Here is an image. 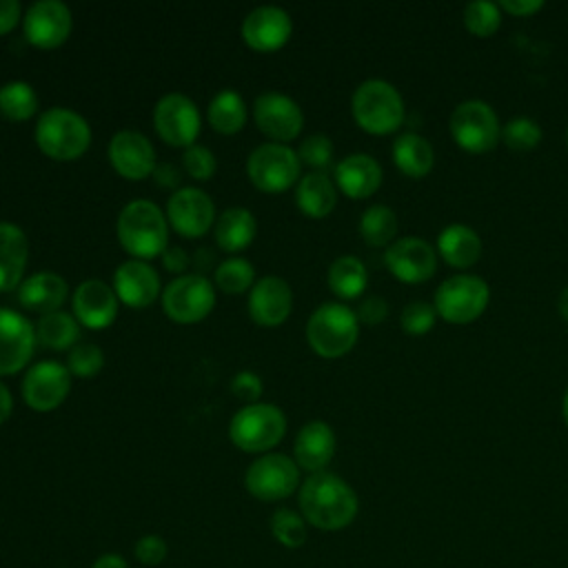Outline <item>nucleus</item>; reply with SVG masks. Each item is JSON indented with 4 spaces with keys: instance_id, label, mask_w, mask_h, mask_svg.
Listing matches in <instances>:
<instances>
[{
    "instance_id": "nucleus-1",
    "label": "nucleus",
    "mask_w": 568,
    "mask_h": 568,
    "mask_svg": "<svg viewBox=\"0 0 568 568\" xmlns=\"http://www.w3.org/2000/svg\"><path fill=\"white\" fill-rule=\"evenodd\" d=\"M300 510L320 530H342L357 515V495L342 477L313 473L300 488Z\"/></svg>"
},
{
    "instance_id": "nucleus-2",
    "label": "nucleus",
    "mask_w": 568,
    "mask_h": 568,
    "mask_svg": "<svg viewBox=\"0 0 568 568\" xmlns=\"http://www.w3.org/2000/svg\"><path fill=\"white\" fill-rule=\"evenodd\" d=\"M118 240L133 257H155L166 248L164 213L149 200L129 202L118 215Z\"/></svg>"
},
{
    "instance_id": "nucleus-3",
    "label": "nucleus",
    "mask_w": 568,
    "mask_h": 568,
    "mask_svg": "<svg viewBox=\"0 0 568 568\" xmlns=\"http://www.w3.org/2000/svg\"><path fill=\"white\" fill-rule=\"evenodd\" d=\"M355 122L373 135H386L404 122V100L399 91L386 80H364L351 100Z\"/></svg>"
},
{
    "instance_id": "nucleus-4",
    "label": "nucleus",
    "mask_w": 568,
    "mask_h": 568,
    "mask_svg": "<svg viewBox=\"0 0 568 568\" xmlns=\"http://www.w3.org/2000/svg\"><path fill=\"white\" fill-rule=\"evenodd\" d=\"M359 335V320L353 308L339 302H326L313 311L306 322L311 348L326 359L346 355Z\"/></svg>"
},
{
    "instance_id": "nucleus-5",
    "label": "nucleus",
    "mask_w": 568,
    "mask_h": 568,
    "mask_svg": "<svg viewBox=\"0 0 568 568\" xmlns=\"http://www.w3.org/2000/svg\"><path fill=\"white\" fill-rule=\"evenodd\" d=\"M36 142L40 151L53 160H73L87 151L91 129L80 113L64 106H51L38 120Z\"/></svg>"
},
{
    "instance_id": "nucleus-6",
    "label": "nucleus",
    "mask_w": 568,
    "mask_h": 568,
    "mask_svg": "<svg viewBox=\"0 0 568 568\" xmlns=\"http://www.w3.org/2000/svg\"><path fill=\"white\" fill-rule=\"evenodd\" d=\"M490 302V288L484 277L459 273L444 280L433 297L437 317L448 324H470L475 322Z\"/></svg>"
},
{
    "instance_id": "nucleus-7",
    "label": "nucleus",
    "mask_w": 568,
    "mask_h": 568,
    "mask_svg": "<svg viewBox=\"0 0 568 568\" xmlns=\"http://www.w3.org/2000/svg\"><path fill=\"white\" fill-rule=\"evenodd\" d=\"M286 433V417L273 404H248L240 408L229 426L231 442L244 453L271 450Z\"/></svg>"
},
{
    "instance_id": "nucleus-8",
    "label": "nucleus",
    "mask_w": 568,
    "mask_h": 568,
    "mask_svg": "<svg viewBox=\"0 0 568 568\" xmlns=\"http://www.w3.org/2000/svg\"><path fill=\"white\" fill-rule=\"evenodd\" d=\"M450 135L466 153H488L501 140V124L495 109L484 100L459 102L448 120Z\"/></svg>"
},
{
    "instance_id": "nucleus-9",
    "label": "nucleus",
    "mask_w": 568,
    "mask_h": 568,
    "mask_svg": "<svg viewBox=\"0 0 568 568\" xmlns=\"http://www.w3.org/2000/svg\"><path fill=\"white\" fill-rule=\"evenodd\" d=\"M297 153L280 142H266L251 151L246 171L251 182L266 193L286 191L300 178Z\"/></svg>"
},
{
    "instance_id": "nucleus-10",
    "label": "nucleus",
    "mask_w": 568,
    "mask_h": 568,
    "mask_svg": "<svg viewBox=\"0 0 568 568\" xmlns=\"http://www.w3.org/2000/svg\"><path fill=\"white\" fill-rule=\"evenodd\" d=\"M215 304L211 282L200 273L175 277L162 293L164 313L178 324H193L204 320Z\"/></svg>"
},
{
    "instance_id": "nucleus-11",
    "label": "nucleus",
    "mask_w": 568,
    "mask_h": 568,
    "mask_svg": "<svg viewBox=\"0 0 568 568\" xmlns=\"http://www.w3.org/2000/svg\"><path fill=\"white\" fill-rule=\"evenodd\" d=\"M244 484L262 501L286 499L300 484V466L288 455L268 453L248 466Z\"/></svg>"
},
{
    "instance_id": "nucleus-12",
    "label": "nucleus",
    "mask_w": 568,
    "mask_h": 568,
    "mask_svg": "<svg viewBox=\"0 0 568 568\" xmlns=\"http://www.w3.org/2000/svg\"><path fill=\"white\" fill-rule=\"evenodd\" d=\"M153 124L160 138L173 146H191L200 133V111L182 93H166L153 111Z\"/></svg>"
},
{
    "instance_id": "nucleus-13",
    "label": "nucleus",
    "mask_w": 568,
    "mask_h": 568,
    "mask_svg": "<svg viewBox=\"0 0 568 568\" xmlns=\"http://www.w3.org/2000/svg\"><path fill=\"white\" fill-rule=\"evenodd\" d=\"M386 268L406 284H422L437 271V251L422 237H399L384 253Z\"/></svg>"
},
{
    "instance_id": "nucleus-14",
    "label": "nucleus",
    "mask_w": 568,
    "mask_h": 568,
    "mask_svg": "<svg viewBox=\"0 0 568 568\" xmlns=\"http://www.w3.org/2000/svg\"><path fill=\"white\" fill-rule=\"evenodd\" d=\"M71 388V373L60 362H38L31 366L22 379V397L24 402L38 410H53L62 404Z\"/></svg>"
},
{
    "instance_id": "nucleus-15",
    "label": "nucleus",
    "mask_w": 568,
    "mask_h": 568,
    "mask_svg": "<svg viewBox=\"0 0 568 568\" xmlns=\"http://www.w3.org/2000/svg\"><path fill=\"white\" fill-rule=\"evenodd\" d=\"M24 36L40 49H53L62 44L71 31V11L60 0H38L22 18Z\"/></svg>"
},
{
    "instance_id": "nucleus-16",
    "label": "nucleus",
    "mask_w": 568,
    "mask_h": 568,
    "mask_svg": "<svg viewBox=\"0 0 568 568\" xmlns=\"http://www.w3.org/2000/svg\"><path fill=\"white\" fill-rule=\"evenodd\" d=\"M253 115L257 129L280 142L293 140L304 124V115L297 102L277 91H266L257 95L253 104Z\"/></svg>"
},
{
    "instance_id": "nucleus-17",
    "label": "nucleus",
    "mask_w": 568,
    "mask_h": 568,
    "mask_svg": "<svg viewBox=\"0 0 568 568\" xmlns=\"http://www.w3.org/2000/svg\"><path fill=\"white\" fill-rule=\"evenodd\" d=\"M166 213H169L171 226L180 235L200 237L213 224L215 206H213V200L202 189L184 186L169 197Z\"/></svg>"
},
{
    "instance_id": "nucleus-18",
    "label": "nucleus",
    "mask_w": 568,
    "mask_h": 568,
    "mask_svg": "<svg viewBox=\"0 0 568 568\" xmlns=\"http://www.w3.org/2000/svg\"><path fill=\"white\" fill-rule=\"evenodd\" d=\"M36 346V328L11 308H0V375L18 373Z\"/></svg>"
},
{
    "instance_id": "nucleus-19",
    "label": "nucleus",
    "mask_w": 568,
    "mask_h": 568,
    "mask_svg": "<svg viewBox=\"0 0 568 568\" xmlns=\"http://www.w3.org/2000/svg\"><path fill=\"white\" fill-rule=\"evenodd\" d=\"M109 160L113 169L129 180H142L155 169V151L140 131H118L109 144Z\"/></svg>"
},
{
    "instance_id": "nucleus-20",
    "label": "nucleus",
    "mask_w": 568,
    "mask_h": 568,
    "mask_svg": "<svg viewBox=\"0 0 568 568\" xmlns=\"http://www.w3.org/2000/svg\"><path fill=\"white\" fill-rule=\"evenodd\" d=\"M291 18L282 7L264 4L253 9L242 22V36L257 51L280 49L291 36Z\"/></svg>"
},
{
    "instance_id": "nucleus-21",
    "label": "nucleus",
    "mask_w": 568,
    "mask_h": 568,
    "mask_svg": "<svg viewBox=\"0 0 568 568\" xmlns=\"http://www.w3.org/2000/svg\"><path fill=\"white\" fill-rule=\"evenodd\" d=\"M293 308V293L291 286L275 275L262 277L253 284L248 295V313L262 326H277L282 324Z\"/></svg>"
},
{
    "instance_id": "nucleus-22",
    "label": "nucleus",
    "mask_w": 568,
    "mask_h": 568,
    "mask_svg": "<svg viewBox=\"0 0 568 568\" xmlns=\"http://www.w3.org/2000/svg\"><path fill=\"white\" fill-rule=\"evenodd\" d=\"M73 313L89 328H104L118 315V295L102 280H87L73 293Z\"/></svg>"
},
{
    "instance_id": "nucleus-23",
    "label": "nucleus",
    "mask_w": 568,
    "mask_h": 568,
    "mask_svg": "<svg viewBox=\"0 0 568 568\" xmlns=\"http://www.w3.org/2000/svg\"><path fill=\"white\" fill-rule=\"evenodd\" d=\"M115 295L133 308L149 306L160 293V277L153 266L142 260H126L113 273Z\"/></svg>"
},
{
    "instance_id": "nucleus-24",
    "label": "nucleus",
    "mask_w": 568,
    "mask_h": 568,
    "mask_svg": "<svg viewBox=\"0 0 568 568\" xmlns=\"http://www.w3.org/2000/svg\"><path fill=\"white\" fill-rule=\"evenodd\" d=\"M335 182L348 197L364 200L379 189L382 166L368 153H353L335 166Z\"/></svg>"
},
{
    "instance_id": "nucleus-25",
    "label": "nucleus",
    "mask_w": 568,
    "mask_h": 568,
    "mask_svg": "<svg viewBox=\"0 0 568 568\" xmlns=\"http://www.w3.org/2000/svg\"><path fill=\"white\" fill-rule=\"evenodd\" d=\"M295 464L304 470L322 473L335 453V433L326 422H308L300 428L295 444Z\"/></svg>"
},
{
    "instance_id": "nucleus-26",
    "label": "nucleus",
    "mask_w": 568,
    "mask_h": 568,
    "mask_svg": "<svg viewBox=\"0 0 568 568\" xmlns=\"http://www.w3.org/2000/svg\"><path fill=\"white\" fill-rule=\"evenodd\" d=\"M481 237L479 233L468 224H448L437 235V255L450 266V268H470L481 257Z\"/></svg>"
},
{
    "instance_id": "nucleus-27",
    "label": "nucleus",
    "mask_w": 568,
    "mask_h": 568,
    "mask_svg": "<svg viewBox=\"0 0 568 568\" xmlns=\"http://www.w3.org/2000/svg\"><path fill=\"white\" fill-rule=\"evenodd\" d=\"M18 300L33 313H53L67 300V282L51 271H40L27 277L18 288Z\"/></svg>"
},
{
    "instance_id": "nucleus-28",
    "label": "nucleus",
    "mask_w": 568,
    "mask_h": 568,
    "mask_svg": "<svg viewBox=\"0 0 568 568\" xmlns=\"http://www.w3.org/2000/svg\"><path fill=\"white\" fill-rule=\"evenodd\" d=\"M29 257L27 235L11 222H0V293L20 284Z\"/></svg>"
},
{
    "instance_id": "nucleus-29",
    "label": "nucleus",
    "mask_w": 568,
    "mask_h": 568,
    "mask_svg": "<svg viewBox=\"0 0 568 568\" xmlns=\"http://www.w3.org/2000/svg\"><path fill=\"white\" fill-rule=\"evenodd\" d=\"M393 162L408 178H426L435 164L433 144L419 133H402L393 142Z\"/></svg>"
},
{
    "instance_id": "nucleus-30",
    "label": "nucleus",
    "mask_w": 568,
    "mask_h": 568,
    "mask_svg": "<svg viewBox=\"0 0 568 568\" xmlns=\"http://www.w3.org/2000/svg\"><path fill=\"white\" fill-rule=\"evenodd\" d=\"M297 206L308 217H326L337 202V191L331 178L322 171H313L304 175L295 191Z\"/></svg>"
},
{
    "instance_id": "nucleus-31",
    "label": "nucleus",
    "mask_w": 568,
    "mask_h": 568,
    "mask_svg": "<svg viewBox=\"0 0 568 568\" xmlns=\"http://www.w3.org/2000/svg\"><path fill=\"white\" fill-rule=\"evenodd\" d=\"M255 217L244 206L226 209L215 222V242L222 251L235 253L246 248L255 237Z\"/></svg>"
},
{
    "instance_id": "nucleus-32",
    "label": "nucleus",
    "mask_w": 568,
    "mask_h": 568,
    "mask_svg": "<svg viewBox=\"0 0 568 568\" xmlns=\"http://www.w3.org/2000/svg\"><path fill=\"white\" fill-rule=\"evenodd\" d=\"M328 288L342 300H355L364 293L368 273L359 257L342 255L328 266Z\"/></svg>"
},
{
    "instance_id": "nucleus-33",
    "label": "nucleus",
    "mask_w": 568,
    "mask_h": 568,
    "mask_svg": "<svg viewBox=\"0 0 568 568\" xmlns=\"http://www.w3.org/2000/svg\"><path fill=\"white\" fill-rule=\"evenodd\" d=\"M209 124L220 133H235L246 122V106L237 91L222 89L209 104Z\"/></svg>"
},
{
    "instance_id": "nucleus-34",
    "label": "nucleus",
    "mask_w": 568,
    "mask_h": 568,
    "mask_svg": "<svg viewBox=\"0 0 568 568\" xmlns=\"http://www.w3.org/2000/svg\"><path fill=\"white\" fill-rule=\"evenodd\" d=\"M78 339V322L64 311H53L40 317L36 326V344L53 351L69 348Z\"/></svg>"
},
{
    "instance_id": "nucleus-35",
    "label": "nucleus",
    "mask_w": 568,
    "mask_h": 568,
    "mask_svg": "<svg viewBox=\"0 0 568 568\" xmlns=\"http://www.w3.org/2000/svg\"><path fill=\"white\" fill-rule=\"evenodd\" d=\"M397 233V215L386 204L368 206L359 217V235L368 246H390Z\"/></svg>"
},
{
    "instance_id": "nucleus-36",
    "label": "nucleus",
    "mask_w": 568,
    "mask_h": 568,
    "mask_svg": "<svg viewBox=\"0 0 568 568\" xmlns=\"http://www.w3.org/2000/svg\"><path fill=\"white\" fill-rule=\"evenodd\" d=\"M38 111V95L27 82H7L0 87V113L7 120H27Z\"/></svg>"
},
{
    "instance_id": "nucleus-37",
    "label": "nucleus",
    "mask_w": 568,
    "mask_h": 568,
    "mask_svg": "<svg viewBox=\"0 0 568 568\" xmlns=\"http://www.w3.org/2000/svg\"><path fill=\"white\" fill-rule=\"evenodd\" d=\"M462 22L468 29V33L477 38H490L501 24V9L497 7V2L475 0L464 7Z\"/></svg>"
},
{
    "instance_id": "nucleus-38",
    "label": "nucleus",
    "mask_w": 568,
    "mask_h": 568,
    "mask_svg": "<svg viewBox=\"0 0 568 568\" xmlns=\"http://www.w3.org/2000/svg\"><path fill=\"white\" fill-rule=\"evenodd\" d=\"M541 135H544L541 126L532 118H526V115L510 118L501 126V140L513 151H532L535 146H539Z\"/></svg>"
},
{
    "instance_id": "nucleus-39",
    "label": "nucleus",
    "mask_w": 568,
    "mask_h": 568,
    "mask_svg": "<svg viewBox=\"0 0 568 568\" xmlns=\"http://www.w3.org/2000/svg\"><path fill=\"white\" fill-rule=\"evenodd\" d=\"M273 537L286 548H300L306 541V519L291 508H280L271 517Z\"/></svg>"
},
{
    "instance_id": "nucleus-40",
    "label": "nucleus",
    "mask_w": 568,
    "mask_h": 568,
    "mask_svg": "<svg viewBox=\"0 0 568 568\" xmlns=\"http://www.w3.org/2000/svg\"><path fill=\"white\" fill-rule=\"evenodd\" d=\"M255 271L244 257H229L215 268V284L224 293H242L253 284Z\"/></svg>"
},
{
    "instance_id": "nucleus-41",
    "label": "nucleus",
    "mask_w": 568,
    "mask_h": 568,
    "mask_svg": "<svg viewBox=\"0 0 568 568\" xmlns=\"http://www.w3.org/2000/svg\"><path fill=\"white\" fill-rule=\"evenodd\" d=\"M437 322V311L433 304L428 302H422V300H415L410 304H406L402 308V315H399V324H402V331L408 333V335H426L428 331H433Z\"/></svg>"
},
{
    "instance_id": "nucleus-42",
    "label": "nucleus",
    "mask_w": 568,
    "mask_h": 568,
    "mask_svg": "<svg viewBox=\"0 0 568 568\" xmlns=\"http://www.w3.org/2000/svg\"><path fill=\"white\" fill-rule=\"evenodd\" d=\"M104 364L102 357V348L98 344L91 342H80L69 351V373L78 375V377H93Z\"/></svg>"
},
{
    "instance_id": "nucleus-43",
    "label": "nucleus",
    "mask_w": 568,
    "mask_h": 568,
    "mask_svg": "<svg viewBox=\"0 0 568 568\" xmlns=\"http://www.w3.org/2000/svg\"><path fill=\"white\" fill-rule=\"evenodd\" d=\"M297 158L300 162L308 164L311 169H326L333 160V142L331 138L322 135V133H315V135H308L300 149H297Z\"/></svg>"
},
{
    "instance_id": "nucleus-44",
    "label": "nucleus",
    "mask_w": 568,
    "mask_h": 568,
    "mask_svg": "<svg viewBox=\"0 0 568 568\" xmlns=\"http://www.w3.org/2000/svg\"><path fill=\"white\" fill-rule=\"evenodd\" d=\"M182 160H184L186 173L191 178H195V180H209L215 173V166H217L215 164V155L206 146H202V144L186 146Z\"/></svg>"
},
{
    "instance_id": "nucleus-45",
    "label": "nucleus",
    "mask_w": 568,
    "mask_h": 568,
    "mask_svg": "<svg viewBox=\"0 0 568 568\" xmlns=\"http://www.w3.org/2000/svg\"><path fill=\"white\" fill-rule=\"evenodd\" d=\"M135 559L144 566H158L164 561L169 548H166V541L160 537V535H144L138 539L135 548Z\"/></svg>"
},
{
    "instance_id": "nucleus-46",
    "label": "nucleus",
    "mask_w": 568,
    "mask_h": 568,
    "mask_svg": "<svg viewBox=\"0 0 568 568\" xmlns=\"http://www.w3.org/2000/svg\"><path fill=\"white\" fill-rule=\"evenodd\" d=\"M231 390L244 402H255L262 395V379L253 371H242L231 379Z\"/></svg>"
},
{
    "instance_id": "nucleus-47",
    "label": "nucleus",
    "mask_w": 568,
    "mask_h": 568,
    "mask_svg": "<svg viewBox=\"0 0 568 568\" xmlns=\"http://www.w3.org/2000/svg\"><path fill=\"white\" fill-rule=\"evenodd\" d=\"M355 315H357V320L364 322V324H382V322L386 320V315H388V304H386L384 297L371 295V297H366V300L359 302Z\"/></svg>"
},
{
    "instance_id": "nucleus-48",
    "label": "nucleus",
    "mask_w": 568,
    "mask_h": 568,
    "mask_svg": "<svg viewBox=\"0 0 568 568\" xmlns=\"http://www.w3.org/2000/svg\"><path fill=\"white\" fill-rule=\"evenodd\" d=\"M497 7L515 18H528L544 9V0H501Z\"/></svg>"
},
{
    "instance_id": "nucleus-49",
    "label": "nucleus",
    "mask_w": 568,
    "mask_h": 568,
    "mask_svg": "<svg viewBox=\"0 0 568 568\" xmlns=\"http://www.w3.org/2000/svg\"><path fill=\"white\" fill-rule=\"evenodd\" d=\"M20 18V2L18 0H0V36L16 27Z\"/></svg>"
},
{
    "instance_id": "nucleus-50",
    "label": "nucleus",
    "mask_w": 568,
    "mask_h": 568,
    "mask_svg": "<svg viewBox=\"0 0 568 568\" xmlns=\"http://www.w3.org/2000/svg\"><path fill=\"white\" fill-rule=\"evenodd\" d=\"M162 260H164L166 271H173V273H182L189 264V255L180 246H166L162 251Z\"/></svg>"
},
{
    "instance_id": "nucleus-51",
    "label": "nucleus",
    "mask_w": 568,
    "mask_h": 568,
    "mask_svg": "<svg viewBox=\"0 0 568 568\" xmlns=\"http://www.w3.org/2000/svg\"><path fill=\"white\" fill-rule=\"evenodd\" d=\"M153 173H155V180H158L162 186H175V184L180 182L178 169H175L173 164H169V162L158 164V166L153 169Z\"/></svg>"
},
{
    "instance_id": "nucleus-52",
    "label": "nucleus",
    "mask_w": 568,
    "mask_h": 568,
    "mask_svg": "<svg viewBox=\"0 0 568 568\" xmlns=\"http://www.w3.org/2000/svg\"><path fill=\"white\" fill-rule=\"evenodd\" d=\"M213 262H215V253H213V251H209L206 246L197 248V251H195V255H193V266L200 271V275H202L206 268H211V266H213Z\"/></svg>"
},
{
    "instance_id": "nucleus-53",
    "label": "nucleus",
    "mask_w": 568,
    "mask_h": 568,
    "mask_svg": "<svg viewBox=\"0 0 568 568\" xmlns=\"http://www.w3.org/2000/svg\"><path fill=\"white\" fill-rule=\"evenodd\" d=\"M91 568H129L126 559L122 555H115V552H106L102 557L95 559V564Z\"/></svg>"
},
{
    "instance_id": "nucleus-54",
    "label": "nucleus",
    "mask_w": 568,
    "mask_h": 568,
    "mask_svg": "<svg viewBox=\"0 0 568 568\" xmlns=\"http://www.w3.org/2000/svg\"><path fill=\"white\" fill-rule=\"evenodd\" d=\"M11 408H13L11 393H9V388L0 382V424L11 415Z\"/></svg>"
},
{
    "instance_id": "nucleus-55",
    "label": "nucleus",
    "mask_w": 568,
    "mask_h": 568,
    "mask_svg": "<svg viewBox=\"0 0 568 568\" xmlns=\"http://www.w3.org/2000/svg\"><path fill=\"white\" fill-rule=\"evenodd\" d=\"M557 311L564 322H568V286H564L557 295Z\"/></svg>"
},
{
    "instance_id": "nucleus-56",
    "label": "nucleus",
    "mask_w": 568,
    "mask_h": 568,
    "mask_svg": "<svg viewBox=\"0 0 568 568\" xmlns=\"http://www.w3.org/2000/svg\"><path fill=\"white\" fill-rule=\"evenodd\" d=\"M561 417H564V422L568 426V388H566V395H564V402H561Z\"/></svg>"
},
{
    "instance_id": "nucleus-57",
    "label": "nucleus",
    "mask_w": 568,
    "mask_h": 568,
    "mask_svg": "<svg viewBox=\"0 0 568 568\" xmlns=\"http://www.w3.org/2000/svg\"><path fill=\"white\" fill-rule=\"evenodd\" d=\"M566 144H568V131H566Z\"/></svg>"
}]
</instances>
